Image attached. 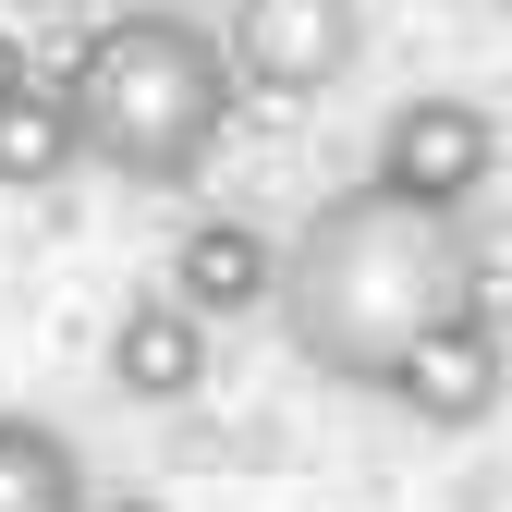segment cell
Listing matches in <instances>:
<instances>
[{
  "label": "cell",
  "instance_id": "12",
  "mask_svg": "<svg viewBox=\"0 0 512 512\" xmlns=\"http://www.w3.org/2000/svg\"><path fill=\"white\" fill-rule=\"evenodd\" d=\"M500 13H512V0H500Z\"/></svg>",
  "mask_w": 512,
  "mask_h": 512
},
{
  "label": "cell",
  "instance_id": "11",
  "mask_svg": "<svg viewBox=\"0 0 512 512\" xmlns=\"http://www.w3.org/2000/svg\"><path fill=\"white\" fill-rule=\"evenodd\" d=\"M25 74H37V61H25V49H13V37H0V86H25Z\"/></svg>",
  "mask_w": 512,
  "mask_h": 512
},
{
  "label": "cell",
  "instance_id": "7",
  "mask_svg": "<svg viewBox=\"0 0 512 512\" xmlns=\"http://www.w3.org/2000/svg\"><path fill=\"white\" fill-rule=\"evenodd\" d=\"M110 391L122 403H196L208 391V317H183L171 293H135L110 317Z\"/></svg>",
  "mask_w": 512,
  "mask_h": 512
},
{
  "label": "cell",
  "instance_id": "6",
  "mask_svg": "<svg viewBox=\"0 0 512 512\" xmlns=\"http://www.w3.org/2000/svg\"><path fill=\"white\" fill-rule=\"evenodd\" d=\"M269 281H281V244L256 232V220H232V208H208V220H183V244H171V269H159V293L183 305V317H269Z\"/></svg>",
  "mask_w": 512,
  "mask_h": 512
},
{
  "label": "cell",
  "instance_id": "9",
  "mask_svg": "<svg viewBox=\"0 0 512 512\" xmlns=\"http://www.w3.org/2000/svg\"><path fill=\"white\" fill-rule=\"evenodd\" d=\"M0 512H86V452L49 415H0Z\"/></svg>",
  "mask_w": 512,
  "mask_h": 512
},
{
  "label": "cell",
  "instance_id": "8",
  "mask_svg": "<svg viewBox=\"0 0 512 512\" xmlns=\"http://www.w3.org/2000/svg\"><path fill=\"white\" fill-rule=\"evenodd\" d=\"M74 159L86 147H74V98H61V74L0 86V196H49Z\"/></svg>",
  "mask_w": 512,
  "mask_h": 512
},
{
  "label": "cell",
  "instance_id": "4",
  "mask_svg": "<svg viewBox=\"0 0 512 512\" xmlns=\"http://www.w3.org/2000/svg\"><path fill=\"white\" fill-rule=\"evenodd\" d=\"M415 427H439V439H464V427H488L500 415V391H512V342H500V317H488V293L476 305H452L439 330H415L403 354H391V378H378Z\"/></svg>",
  "mask_w": 512,
  "mask_h": 512
},
{
  "label": "cell",
  "instance_id": "2",
  "mask_svg": "<svg viewBox=\"0 0 512 512\" xmlns=\"http://www.w3.org/2000/svg\"><path fill=\"white\" fill-rule=\"evenodd\" d=\"M61 98H74V147L135 183V196H183L220 135H232V61H220V25L196 13H110L74 61H61Z\"/></svg>",
  "mask_w": 512,
  "mask_h": 512
},
{
  "label": "cell",
  "instance_id": "5",
  "mask_svg": "<svg viewBox=\"0 0 512 512\" xmlns=\"http://www.w3.org/2000/svg\"><path fill=\"white\" fill-rule=\"evenodd\" d=\"M488 171H500V122L476 98H403L391 122H378V171L366 183H391V196H415V208H476Z\"/></svg>",
  "mask_w": 512,
  "mask_h": 512
},
{
  "label": "cell",
  "instance_id": "3",
  "mask_svg": "<svg viewBox=\"0 0 512 512\" xmlns=\"http://www.w3.org/2000/svg\"><path fill=\"white\" fill-rule=\"evenodd\" d=\"M220 61H232V86L305 110V98H330L366 61V0H232Z\"/></svg>",
  "mask_w": 512,
  "mask_h": 512
},
{
  "label": "cell",
  "instance_id": "1",
  "mask_svg": "<svg viewBox=\"0 0 512 512\" xmlns=\"http://www.w3.org/2000/svg\"><path fill=\"white\" fill-rule=\"evenodd\" d=\"M476 281H488V256H476L464 208H415L391 183H342V196H317L305 232L281 244L269 317H281L293 366L342 378V391H378L415 330L476 305Z\"/></svg>",
  "mask_w": 512,
  "mask_h": 512
},
{
  "label": "cell",
  "instance_id": "10",
  "mask_svg": "<svg viewBox=\"0 0 512 512\" xmlns=\"http://www.w3.org/2000/svg\"><path fill=\"white\" fill-rule=\"evenodd\" d=\"M86 512H159V500H147V488H110V500L86 488Z\"/></svg>",
  "mask_w": 512,
  "mask_h": 512
}]
</instances>
